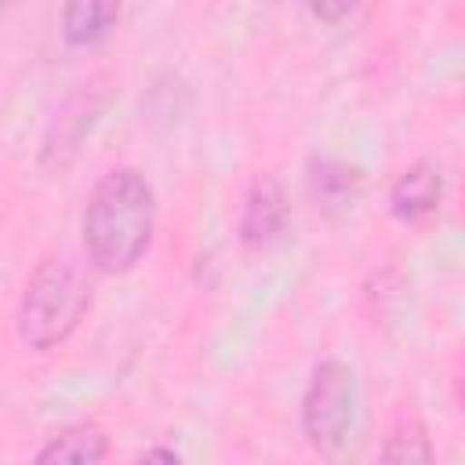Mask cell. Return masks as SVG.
<instances>
[{
  "label": "cell",
  "mask_w": 465,
  "mask_h": 465,
  "mask_svg": "<svg viewBox=\"0 0 465 465\" xmlns=\"http://www.w3.org/2000/svg\"><path fill=\"white\" fill-rule=\"evenodd\" d=\"M156 232V189L138 167L105 171L80 214L84 258L94 272L124 276L153 247Z\"/></svg>",
  "instance_id": "6da1fadb"
},
{
  "label": "cell",
  "mask_w": 465,
  "mask_h": 465,
  "mask_svg": "<svg viewBox=\"0 0 465 465\" xmlns=\"http://www.w3.org/2000/svg\"><path fill=\"white\" fill-rule=\"evenodd\" d=\"M91 298L94 294H91L87 269L76 258L47 254L44 262H36L15 312L22 345L33 352H47L69 341L84 323V316L91 312Z\"/></svg>",
  "instance_id": "7a4b0ae2"
},
{
  "label": "cell",
  "mask_w": 465,
  "mask_h": 465,
  "mask_svg": "<svg viewBox=\"0 0 465 465\" xmlns=\"http://www.w3.org/2000/svg\"><path fill=\"white\" fill-rule=\"evenodd\" d=\"M356 414H360L356 371L338 356L320 360L312 367L305 396H302V432H305L309 447L320 458L338 461L349 450V440H352V429H356Z\"/></svg>",
  "instance_id": "3957f363"
},
{
  "label": "cell",
  "mask_w": 465,
  "mask_h": 465,
  "mask_svg": "<svg viewBox=\"0 0 465 465\" xmlns=\"http://www.w3.org/2000/svg\"><path fill=\"white\" fill-rule=\"evenodd\" d=\"M102 116V94L94 87H76L62 105L58 113L51 116L47 131H44V142H40V167L47 174H62L69 171V163L80 156V145L84 138L94 131Z\"/></svg>",
  "instance_id": "277c9868"
},
{
  "label": "cell",
  "mask_w": 465,
  "mask_h": 465,
  "mask_svg": "<svg viewBox=\"0 0 465 465\" xmlns=\"http://www.w3.org/2000/svg\"><path fill=\"white\" fill-rule=\"evenodd\" d=\"M291 218V203H287V189L283 182L265 171L247 185L243 196V211H240V243L243 247H269L272 240H280V232L287 229Z\"/></svg>",
  "instance_id": "5b68a950"
},
{
  "label": "cell",
  "mask_w": 465,
  "mask_h": 465,
  "mask_svg": "<svg viewBox=\"0 0 465 465\" xmlns=\"http://www.w3.org/2000/svg\"><path fill=\"white\" fill-rule=\"evenodd\" d=\"M443 171L432 160H414L411 167H403L389 189V211L396 222L403 225H418L425 218H432L443 203Z\"/></svg>",
  "instance_id": "8992f818"
},
{
  "label": "cell",
  "mask_w": 465,
  "mask_h": 465,
  "mask_svg": "<svg viewBox=\"0 0 465 465\" xmlns=\"http://www.w3.org/2000/svg\"><path fill=\"white\" fill-rule=\"evenodd\" d=\"M305 189L320 211L338 214L360 200L363 171L349 160H338V156H312L305 167Z\"/></svg>",
  "instance_id": "52a82bcc"
},
{
  "label": "cell",
  "mask_w": 465,
  "mask_h": 465,
  "mask_svg": "<svg viewBox=\"0 0 465 465\" xmlns=\"http://www.w3.org/2000/svg\"><path fill=\"white\" fill-rule=\"evenodd\" d=\"M109 454V436L94 421L62 425L33 458V465H102Z\"/></svg>",
  "instance_id": "ba28073f"
},
{
  "label": "cell",
  "mask_w": 465,
  "mask_h": 465,
  "mask_svg": "<svg viewBox=\"0 0 465 465\" xmlns=\"http://www.w3.org/2000/svg\"><path fill=\"white\" fill-rule=\"evenodd\" d=\"M120 22V4L113 0H76L62 7V40L65 47H91Z\"/></svg>",
  "instance_id": "9c48e42d"
},
{
  "label": "cell",
  "mask_w": 465,
  "mask_h": 465,
  "mask_svg": "<svg viewBox=\"0 0 465 465\" xmlns=\"http://www.w3.org/2000/svg\"><path fill=\"white\" fill-rule=\"evenodd\" d=\"M378 465H436V447L425 421L400 418L378 450Z\"/></svg>",
  "instance_id": "30bf717a"
},
{
  "label": "cell",
  "mask_w": 465,
  "mask_h": 465,
  "mask_svg": "<svg viewBox=\"0 0 465 465\" xmlns=\"http://www.w3.org/2000/svg\"><path fill=\"white\" fill-rule=\"evenodd\" d=\"M352 11H356V4H349V0H341V4H323V0L320 4H309V15L320 18V22H331V25L341 22V18H349Z\"/></svg>",
  "instance_id": "8fae6325"
},
{
  "label": "cell",
  "mask_w": 465,
  "mask_h": 465,
  "mask_svg": "<svg viewBox=\"0 0 465 465\" xmlns=\"http://www.w3.org/2000/svg\"><path fill=\"white\" fill-rule=\"evenodd\" d=\"M138 465H185L171 447H149L142 458H138Z\"/></svg>",
  "instance_id": "7c38bea8"
}]
</instances>
